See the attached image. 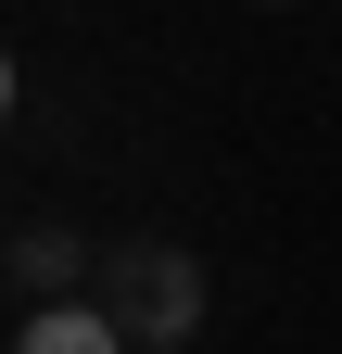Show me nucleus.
Here are the masks:
<instances>
[{"instance_id": "obj_1", "label": "nucleus", "mask_w": 342, "mask_h": 354, "mask_svg": "<svg viewBox=\"0 0 342 354\" xmlns=\"http://www.w3.org/2000/svg\"><path fill=\"white\" fill-rule=\"evenodd\" d=\"M13 354H114V329H102V304H38Z\"/></svg>"}, {"instance_id": "obj_2", "label": "nucleus", "mask_w": 342, "mask_h": 354, "mask_svg": "<svg viewBox=\"0 0 342 354\" xmlns=\"http://www.w3.org/2000/svg\"><path fill=\"white\" fill-rule=\"evenodd\" d=\"M190 317H203V291H190V266H178V279H152V329H165V342H178Z\"/></svg>"}]
</instances>
